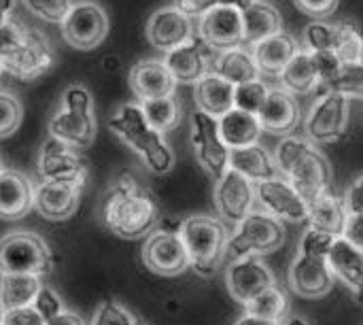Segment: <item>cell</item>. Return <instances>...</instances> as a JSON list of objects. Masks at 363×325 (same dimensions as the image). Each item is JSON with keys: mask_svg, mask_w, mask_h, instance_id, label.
Returning a JSON list of instances; mask_svg holds the SVG:
<instances>
[{"mask_svg": "<svg viewBox=\"0 0 363 325\" xmlns=\"http://www.w3.org/2000/svg\"><path fill=\"white\" fill-rule=\"evenodd\" d=\"M100 221L115 236L136 241L153 230L157 206L151 194L145 192L132 175L123 172L113 181L100 202Z\"/></svg>", "mask_w": 363, "mask_h": 325, "instance_id": "6da1fadb", "label": "cell"}, {"mask_svg": "<svg viewBox=\"0 0 363 325\" xmlns=\"http://www.w3.org/2000/svg\"><path fill=\"white\" fill-rule=\"evenodd\" d=\"M0 64L6 75L19 81H34L53 68L51 43L38 30L9 17L0 23Z\"/></svg>", "mask_w": 363, "mask_h": 325, "instance_id": "7a4b0ae2", "label": "cell"}, {"mask_svg": "<svg viewBox=\"0 0 363 325\" xmlns=\"http://www.w3.org/2000/svg\"><path fill=\"white\" fill-rule=\"evenodd\" d=\"M281 175L298 189V194L313 202L330 192L332 170L325 155L306 136H285L274 151Z\"/></svg>", "mask_w": 363, "mask_h": 325, "instance_id": "3957f363", "label": "cell"}, {"mask_svg": "<svg viewBox=\"0 0 363 325\" xmlns=\"http://www.w3.org/2000/svg\"><path fill=\"white\" fill-rule=\"evenodd\" d=\"M108 128L143 160V164L153 175H166L172 170L174 153L166 143L164 134L149 123L143 104H134V102L121 104L111 115Z\"/></svg>", "mask_w": 363, "mask_h": 325, "instance_id": "277c9868", "label": "cell"}, {"mask_svg": "<svg viewBox=\"0 0 363 325\" xmlns=\"http://www.w3.org/2000/svg\"><path fill=\"white\" fill-rule=\"evenodd\" d=\"M179 232L191 268L202 277H213L225 260L232 236L223 221L211 215H191L181 224Z\"/></svg>", "mask_w": 363, "mask_h": 325, "instance_id": "5b68a950", "label": "cell"}, {"mask_svg": "<svg viewBox=\"0 0 363 325\" xmlns=\"http://www.w3.org/2000/svg\"><path fill=\"white\" fill-rule=\"evenodd\" d=\"M96 115L91 92L70 85L62 94V109L49 121V134L74 149H87L96 138Z\"/></svg>", "mask_w": 363, "mask_h": 325, "instance_id": "8992f818", "label": "cell"}, {"mask_svg": "<svg viewBox=\"0 0 363 325\" xmlns=\"http://www.w3.org/2000/svg\"><path fill=\"white\" fill-rule=\"evenodd\" d=\"M0 266L6 275L47 277L53 270V253L43 236L34 232H11L2 238Z\"/></svg>", "mask_w": 363, "mask_h": 325, "instance_id": "52a82bcc", "label": "cell"}, {"mask_svg": "<svg viewBox=\"0 0 363 325\" xmlns=\"http://www.w3.org/2000/svg\"><path fill=\"white\" fill-rule=\"evenodd\" d=\"M285 243V226L277 217L266 211H253L247 219H242L232 236L228 251L236 258H262L274 253Z\"/></svg>", "mask_w": 363, "mask_h": 325, "instance_id": "ba28073f", "label": "cell"}, {"mask_svg": "<svg viewBox=\"0 0 363 325\" xmlns=\"http://www.w3.org/2000/svg\"><path fill=\"white\" fill-rule=\"evenodd\" d=\"M38 175L47 183H60L81 189L87 179V162L81 158L79 149L66 145L55 136H49L38 151Z\"/></svg>", "mask_w": 363, "mask_h": 325, "instance_id": "9c48e42d", "label": "cell"}, {"mask_svg": "<svg viewBox=\"0 0 363 325\" xmlns=\"http://www.w3.org/2000/svg\"><path fill=\"white\" fill-rule=\"evenodd\" d=\"M191 147L202 170L213 179H221L230 170L232 149L221 138L217 117H211L204 111H196L191 115Z\"/></svg>", "mask_w": 363, "mask_h": 325, "instance_id": "30bf717a", "label": "cell"}, {"mask_svg": "<svg viewBox=\"0 0 363 325\" xmlns=\"http://www.w3.org/2000/svg\"><path fill=\"white\" fill-rule=\"evenodd\" d=\"M349 113H351L349 98L334 92L321 94L306 115V123H304L306 138L317 145H330L340 141L349 126Z\"/></svg>", "mask_w": 363, "mask_h": 325, "instance_id": "8fae6325", "label": "cell"}, {"mask_svg": "<svg viewBox=\"0 0 363 325\" xmlns=\"http://www.w3.org/2000/svg\"><path fill=\"white\" fill-rule=\"evenodd\" d=\"M108 34L106 11L91 0L77 2L62 23V38L77 51H91L102 45Z\"/></svg>", "mask_w": 363, "mask_h": 325, "instance_id": "7c38bea8", "label": "cell"}, {"mask_svg": "<svg viewBox=\"0 0 363 325\" xmlns=\"http://www.w3.org/2000/svg\"><path fill=\"white\" fill-rule=\"evenodd\" d=\"M143 264L157 277H179L191 268L181 232L157 230L143 245Z\"/></svg>", "mask_w": 363, "mask_h": 325, "instance_id": "4fadbf2b", "label": "cell"}, {"mask_svg": "<svg viewBox=\"0 0 363 325\" xmlns=\"http://www.w3.org/2000/svg\"><path fill=\"white\" fill-rule=\"evenodd\" d=\"M200 40L213 49L228 51L245 45V19L242 4H223L200 17Z\"/></svg>", "mask_w": 363, "mask_h": 325, "instance_id": "5bb4252c", "label": "cell"}, {"mask_svg": "<svg viewBox=\"0 0 363 325\" xmlns=\"http://www.w3.org/2000/svg\"><path fill=\"white\" fill-rule=\"evenodd\" d=\"M257 200L255 183L245 175L230 168L215 185V206L223 221L238 226L253 213V204Z\"/></svg>", "mask_w": 363, "mask_h": 325, "instance_id": "9a60e30c", "label": "cell"}, {"mask_svg": "<svg viewBox=\"0 0 363 325\" xmlns=\"http://www.w3.org/2000/svg\"><path fill=\"white\" fill-rule=\"evenodd\" d=\"M225 285L230 296L245 307L259 294L277 287V279L259 258H236L225 270Z\"/></svg>", "mask_w": 363, "mask_h": 325, "instance_id": "2e32d148", "label": "cell"}, {"mask_svg": "<svg viewBox=\"0 0 363 325\" xmlns=\"http://www.w3.org/2000/svg\"><path fill=\"white\" fill-rule=\"evenodd\" d=\"M257 189V202L277 217L279 221L289 224H302L308 219V202L298 194V189L281 177H274L270 181L255 183Z\"/></svg>", "mask_w": 363, "mask_h": 325, "instance_id": "e0dca14e", "label": "cell"}, {"mask_svg": "<svg viewBox=\"0 0 363 325\" xmlns=\"http://www.w3.org/2000/svg\"><path fill=\"white\" fill-rule=\"evenodd\" d=\"M145 34H147V40L155 47V49H162V51H172L185 43L191 40V21L187 15H183L174 4L170 6H162L157 9L149 21H147V28H145Z\"/></svg>", "mask_w": 363, "mask_h": 325, "instance_id": "ac0fdd59", "label": "cell"}, {"mask_svg": "<svg viewBox=\"0 0 363 325\" xmlns=\"http://www.w3.org/2000/svg\"><path fill=\"white\" fill-rule=\"evenodd\" d=\"M289 287L300 298H323L334 287V272L328 260L300 255L289 268Z\"/></svg>", "mask_w": 363, "mask_h": 325, "instance_id": "d6986e66", "label": "cell"}, {"mask_svg": "<svg viewBox=\"0 0 363 325\" xmlns=\"http://www.w3.org/2000/svg\"><path fill=\"white\" fill-rule=\"evenodd\" d=\"M128 83L132 94L143 102L149 100H160L174 96L177 89V79L164 64V60H143L136 66H132L128 75Z\"/></svg>", "mask_w": 363, "mask_h": 325, "instance_id": "ffe728a7", "label": "cell"}, {"mask_svg": "<svg viewBox=\"0 0 363 325\" xmlns=\"http://www.w3.org/2000/svg\"><path fill=\"white\" fill-rule=\"evenodd\" d=\"M36 187L28 175L4 168L0 172V215L4 219H21L34 209Z\"/></svg>", "mask_w": 363, "mask_h": 325, "instance_id": "44dd1931", "label": "cell"}, {"mask_svg": "<svg viewBox=\"0 0 363 325\" xmlns=\"http://www.w3.org/2000/svg\"><path fill=\"white\" fill-rule=\"evenodd\" d=\"M208 45H202V40H189L172 51L166 53L164 64L177 79V83H194L198 85L211 68V57L206 51Z\"/></svg>", "mask_w": 363, "mask_h": 325, "instance_id": "7402d4cb", "label": "cell"}, {"mask_svg": "<svg viewBox=\"0 0 363 325\" xmlns=\"http://www.w3.org/2000/svg\"><path fill=\"white\" fill-rule=\"evenodd\" d=\"M257 117L266 132L279 134V136H283V134L291 136V132L300 123L302 113H300V104L294 98V94H289L285 89H270Z\"/></svg>", "mask_w": 363, "mask_h": 325, "instance_id": "603a6c76", "label": "cell"}, {"mask_svg": "<svg viewBox=\"0 0 363 325\" xmlns=\"http://www.w3.org/2000/svg\"><path fill=\"white\" fill-rule=\"evenodd\" d=\"M79 196H81L79 187L43 181L40 185H36L34 211L47 221H66L77 213Z\"/></svg>", "mask_w": 363, "mask_h": 325, "instance_id": "cb8c5ba5", "label": "cell"}, {"mask_svg": "<svg viewBox=\"0 0 363 325\" xmlns=\"http://www.w3.org/2000/svg\"><path fill=\"white\" fill-rule=\"evenodd\" d=\"M334 277L353 294L355 302L363 304V251L349 241L338 238L328 258Z\"/></svg>", "mask_w": 363, "mask_h": 325, "instance_id": "d4e9b609", "label": "cell"}, {"mask_svg": "<svg viewBox=\"0 0 363 325\" xmlns=\"http://www.w3.org/2000/svg\"><path fill=\"white\" fill-rule=\"evenodd\" d=\"M242 19H245V45H257L283 32V17L279 9L266 0L242 2Z\"/></svg>", "mask_w": 363, "mask_h": 325, "instance_id": "484cf974", "label": "cell"}, {"mask_svg": "<svg viewBox=\"0 0 363 325\" xmlns=\"http://www.w3.org/2000/svg\"><path fill=\"white\" fill-rule=\"evenodd\" d=\"M196 102L198 111H204L211 117L221 119L232 109H236V85L225 81L223 77L208 72L198 85H196Z\"/></svg>", "mask_w": 363, "mask_h": 325, "instance_id": "4316f807", "label": "cell"}, {"mask_svg": "<svg viewBox=\"0 0 363 325\" xmlns=\"http://www.w3.org/2000/svg\"><path fill=\"white\" fill-rule=\"evenodd\" d=\"M298 53H300L298 43L289 34H283V32L253 47V55H255L259 70L268 77H279V79Z\"/></svg>", "mask_w": 363, "mask_h": 325, "instance_id": "83f0119b", "label": "cell"}, {"mask_svg": "<svg viewBox=\"0 0 363 325\" xmlns=\"http://www.w3.org/2000/svg\"><path fill=\"white\" fill-rule=\"evenodd\" d=\"M213 72L238 87V85H245L251 81H259L262 70L255 62L253 51H247L245 47H234V49L221 51L215 57Z\"/></svg>", "mask_w": 363, "mask_h": 325, "instance_id": "f1b7e54d", "label": "cell"}, {"mask_svg": "<svg viewBox=\"0 0 363 325\" xmlns=\"http://www.w3.org/2000/svg\"><path fill=\"white\" fill-rule=\"evenodd\" d=\"M347 219H349V209L345 198H338L332 192H325L313 202H308V226L325 230L336 238H342Z\"/></svg>", "mask_w": 363, "mask_h": 325, "instance_id": "f546056e", "label": "cell"}, {"mask_svg": "<svg viewBox=\"0 0 363 325\" xmlns=\"http://www.w3.org/2000/svg\"><path fill=\"white\" fill-rule=\"evenodd\" d=\"M219 130H221V138L225 141V145L230 149H242V147L257 145V141L264 132L259 117L251 115L247 111H240V109H232L228 115H223L219 119Z\"/></svg>", "mask_w": 363, "mask_h": 325, "instance_id": "4dcf8cb0", "label": "cell"}, {"mask_svg": "<svg viewBox=\"0 0 363 325\" xmlns=\"http://www.w3.org/2000/svg\"><path fill=\"white\" fill-rule=\"evenodd\" d=\"M230 168H234L236 172L245 175L249 181L253 183H262V181H270L277 177V160L274 155H270L262 145H251V147H242V149H232L230 155Z\"/></svg>", "mask_w": 363, "mask_h": 325, "instance_id": "1f68e13d", "label": "cell"}, {"mask_svg": "<svg viewBox=\"0 0 363 325\" xmlns=\"http://www.w3.org/2000/svg\"><path fill=\"white\" fill-rule=\"evenodd\" d=\"M40 290H43L40 277L2 272V287H0L2 313L13 311V309H23V307H34Z\"/></svg>", "mask_w": 363, "mask_h": 325, "instance_id": "d6a6232c", "label": "cell"}, {"mask_svg": "<svg viewBox=\"0 0 363 325\" xmlns=\"http://www.w3.org/2000/svg\"><path fill=\"white\" fill-rule=\"evenodd\" d=\"M281 83H283V89L289 92V94H311L315 87H321V81H319V72H317V64H315V57L311 51H300L291 64L285 68V72L281 75Z\"/></svg>", "mask_w": 363, "mask_h": 325, "instance_id": "836d02e7", "label": "cell"}, {"mask_svg": "<svg viewBox=\"0 0 363 325\" xmlns=\"http://www.w3.org/2000/svg\"><path fill=\"white\" fill-rule=\"evenodd\" d=\"M143 111H145L149 123H151L155 130H160L162 134L174 130V128L181 123V117H183L181 102H179L174 96L143 102Z\"/></svg>", "mask_w": 363, "mask_h": 325, "instance_id": "e575fe53", "label": "cell"}, {"mask_svg": "<svg viewBox=\"0 0 363 325\" xmlns=\"http://www.w3.org/2000/svg\"><path fill=\"white\" fill-rule=\"evenodd\" d=\"M245 313L281 324L287 315V296L281 287H270L268 292L259 294L249 304H245Z\"/></svg>", "mask_w": 363, "mask_h": 325, "instance_id": "d590c367", "label": "cell"}, {"mask_svg": "<svg viewBox=\"0 0 363 325\" xmlns=\"http://www.w3.org/2000/svg\"><path fill=\"white\" fill-rule=\"evenodd\" d=\"M340 38V26L330 23L323 19H315L304 28V43L311 49V53L317 51H336Z\"/></svg>", "mask_w": 363, "mask_h": 325, "instance_id": "8d00e7d4", "label": "cell"}, {"mask_svg": "<svg viewBox=\"0 0 363 325\" xmlns=\"http://www.w3.org/2000/svg\"><path fill=\"white\" fill-rule=\"evenodd\" d=\"M340 94L345 98H363V62L362 64H342L338 77L323 89Z\"/></svg>", "mask_w": 363, "mask_h": 325, "instance_id": "74e56055", "label": "cell"}, {"mask_svg": "<svg viewBox=\"0 0 363 325\" xmlns=\"http://www.w3.org/2000/svg\"><path fill=\"white\" fill-rule=\"evenodd\" d=\"M336 241L338 238L334 234L308 226L304 230V234L300 236L298 253L300 255H308V258H323V260H328L332 249H334V245H336Z\"/></svg>", "mask_w": 363, "mask_h": 325, "instance_id": "f35d334b", "label": "cell"}, {"mask_svg": "<svg viewBox=\"0 0 363 325\" xmlns=\"http://www.w3.org/2000/svg\"><path fill=\"white\" fill-rule=\"evenodd\" d=\"M340 38L336 53L342 60V64H362L363 62V36L355 23L340 21Z\"/></svg>", "mask_w": 363, "mask_h": 325, "instance_id": "ab89813d", "label": "cell"}, {"mask_svg": "<svg viewBox=\"0 0 363 325\" xmlns=\"http://www.w3.org/2000/svg\"><path fill=\"white\" fill-rule=\"evenodd\" d=\"M21 4L38 19L60 26L66 21L68 13L74 6L72 0H21Z\"/></svg>", "mask_w": 363, "mask_h": 325, "instance_id": "60d3db41", "label": "cell"}, {"mask_svg": "<svg viewBox=\"0 0 363 325\" xmlns=\"http://www.w3.org/2000/svg\"><path fill=\"white\" fill-rule=\"evenodd\" d=\"M270 94V87L262 81H251L236 87V109L247 111L251 115H259L266 98Z\"/></svg>", "mask_w": 363, "mask_h": 325, "instance_id": "b9f144b4", "label": "cell"}, {"mask_svg": "<svg viewBox=\"0 0 363 325\" xmlns=\"http://www.w3.org/2000/svg\"><path fill=\"white\" fill-rule=\"evenodd\" d=\"M89 325H143L123 304H119L117 300H106L102 302Z\"/></svg>", "mask_w": 363, "mask_h": 325, "instance_id": "7bdbcfd3", "label": "cell"}, {"mask_svg": "<svg viewBox=\"0 0 363 325\" xmlns=\"http://www.w3.org/2000/svg\"><path fill=\"white\" fill-rule=\"evenodd\" d=\"M0 113H2V117H0V136L6 138L19 128L21 117H23V106L13 94L2 92L0 94Z\"/></svg>", "mask_w": 363, "mask_h": 325, "instance_id": "ee69618b", "label": "cell"}, {"mask_svg": "<svg viewBox=\"0 0 363 325\" xmlns=\"http://www.w3.org/2000/svg\"><path fill=\"white\" fill-rule=\"evenodd\" d=\"M313 57H315V64H317L321 87L325 89L338 77V72L342 68V60L338 57L336 51H317V53H313Z\"/></svg>", "mask_w": 363, "mask_h": 325, "instance_id": "f6af8a7d", "label": "cell"}, {"mask_svg": "<svg viewBox=\"0 0 363 325\" xmlns=\"http://www.w3.org/2000/svg\"><path fill=\"white\" fill-rule=\"evenodd\" d=\"M34 307H36V311H38L47 321H51L53 317H57V315L66 309L62 296H60L53 287H47V285H43V290H40V294H38Z\"/></svg>", "mask_w": 363, "mask_h": 325, "instance_id": "bcb514c9", "label": "cell"}, {"mask_svg": "<svg viewBox=\"0 0 363 325\" xmlns=\"http://www.w3.org/2000/svg\"><path fill=\"white\" fill-rule=\"evenodd\" d=\"M223 4H240V0H174V6L187 17H204Z\"/></svg>", "mask_w": 363, "mask_h": 325, "instance_id": "7dc6e473", "label": "cell"}, {"mask_svg": "<svg viewBox=\"0 0 363 325\" xmlns=\"http://www.w3.org/2000/svg\"><path fill=\"white\" fill-rule=\"evenodd\" d=\"M2 325H47V319L36 311V307H23L2 313Z\"/></svg>", "mask_w": 363, "mask_h": 325, "instance_id": "c3c4849f", "label": "cell"}, {"mask_svg": "<svg viewBox=\"0 0 363 325\" xmlns=\"http://www.w3.org/2000/svg\"><path fill=\"white\" fill-rule=\"evenodd\" d=\"M294 2L302 13L317 17V19L330 17L332 13H336V9L340 4V0H294Z\"/></svg>", "mask_w": 363, "mask_h": 325, "instance_id": "681fc988", "label": "cell"}, {"mask_svg": "<svg viewBox=\"0 0 363 325\" xmlns=\"http://www.w3.org/2000/svg\"><path fill=\"white\" fill-rule=\"evenodd\" d=\"M342 238L349 241L353 247H357V249H362L363 251V215L349 213V219H347Z\"/></svg>", "mask_w": 363, "mask_h": 325, "instance_id": "f907efd6", "label": "cell"}, {"mask_svg": "<svg viewBox=\"0 0 363 325\" xmlns=\"http://www.w3.org/2000/svg\"><path fill=\"white\" fill-rule=\"evenodd\" d=\"M345 202H347L349 213L363 215V175L362 177H357V179L351 183V187L347 189Z\"/></svg>", "mask_w": 363, "mask_h": 325, "instance_id": "816d5d0a", "label": "cell"}, {"mask_svg": "<svg viewBox=\"0 0 363 325\" xmlns=\"http://www.w3.org/2000/svg\"><path fill=\"white\" fill-rule=\"evenodd\" d=\"M47 325H85L83 317L70 309H64L57 317H53L51 321H47Z\"/></svg>", "mask_w": 363, "mask_h": 325, "instance_id": "f5cc1de1", "label": "cell"}, {"mask_svg": "<svg viewBox=\"0 0 363 325\" xmlns=\"http://www.w3.org/2000/svg\"><path fill=\"white\" fill-rule=\"evenodd\" d=\"M234 325H281V324H277V321H268V319H259V317H253V315H242L238 321Z\"/></svg>", "mask_w": 363, "mask_h": 325, "instance_id": "db71d44e", "label": "cell"}, {"mask_svg": "<svg viewBox=\"0 0 363 325\" xmlns=\"http://www.w3.org/2000/svg\"><path fill=\"white\" fill-rule=\"evenodd\" d=\"M13 2H17V0H2V19H9L11 17Z\"/></svg>", "mask_w": 363, "mask_h": 325, "instance_id": "11a10c76", "label": "cell"}, {"mask_svg": "<svg viewBox=\"0 0 363 325\" xmlns=\"http://www.w3.org/2000/svg\"><path fill=\"white\" fill-rule=\"evenodd\" d=\"M285 325H311L306 319H300V317H291V319H287V324Z\"/></svg>", "mask_w": 363, "mask_h": 325, "instance_id": "9f6ffc18", "label": "cell"}]
</instances>
